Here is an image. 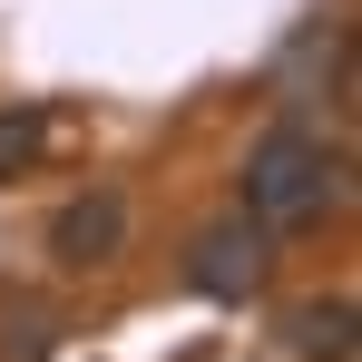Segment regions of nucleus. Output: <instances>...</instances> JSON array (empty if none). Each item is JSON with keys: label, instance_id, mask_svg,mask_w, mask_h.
<instances>
[{"label": "nucleus", "instance_id": "nucleus-1", "mask_svg": "<svg viewBox=\"0 0 362 362\" xmlns=\"http://www.w3.org/2000/svg\"><path fill=\"white\" fill-rule=\"evenodd\" d=\"M343 196V157L313 137V127H264L255 157H245V216L255 226H313L323 206Z\"/></svg>", "mask_w": 362, "mask_h": 362}, {"label": "nucleus", "instance_id": "nucleus-2", "mask_svg": "<svg viewBox=\"0 0 362 362\" xmlns=\"http://www.w3.org/2000/svg\"><path fill=\"white\" fill-rule=\"evenodd\" d=\"M264 274H274V226H255L245 206H235V216H216L206 235L186 245V284L216 294V303H245Z\"/></svg>", "mask_w": 362, "mask_h": 362}, {"label": "nucleus", "instance_id": "nucleus-3", "mask_svg": "<svg viewBox=\"0 0 362 362\" xmlns=\"http://www.w3.org/2000/svg\"><path fill=\"white\" fill-rule=\"evenodd\" d=\"M118 245H127V196L118 186H88V196H69L49 216V255L59 264H108Z\"/></svg>", "mask_w": 362, "mask_h": 362}, {"label": "nucleus", "instance_id": "nucleus-4", "mask_svg": "<svg viewBox=\"0 0 362 362\" xmlns=\"http://www.w3.org/2000/svg\"><path fill=\"white\" fill-rule=\"evenodd\" d=\"M284 343H294L303 362H353V303H303V313H284Z\"/></svg>", "mask_w": 362, "mask_h": 362}, {"label": "nucleus", "instance_id": "nucleus-5", "mask_svg": "<svg viewBox=\"0 0 362 362\" xmlns=\"http://www.w3.org/2000/svg\"><path fill=\"white\" fill-rule=\"evenodd\" d=\"M40 147H49V118L40 108H0V177H20Z\"/></svg>", "mask_w": 362, "mask_h": 362}]
</instances>
